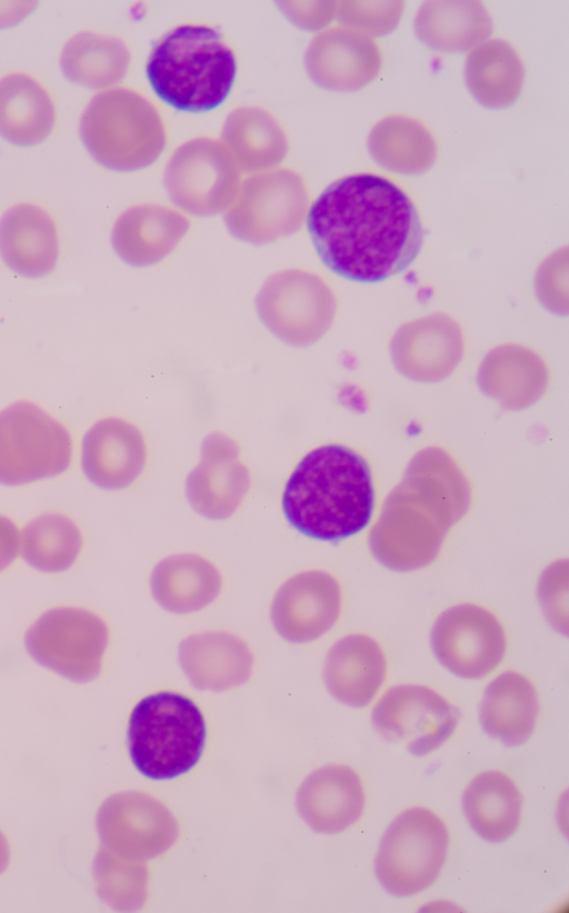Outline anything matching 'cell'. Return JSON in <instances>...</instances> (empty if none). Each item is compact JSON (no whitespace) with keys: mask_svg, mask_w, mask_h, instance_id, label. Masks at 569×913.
Instances as JSON below:
<instances>
[{"mask_svg":"<svg viewBox=\"0 0 569 913\" xmlns=\"http://www.w3.org/2000/svg\"><path fill=\"white\" fill-rule=\"evenodd\" d=\"M34 7V2H0V28L22 20Z\"/></svg>","mask_w":569,"mask_h":913,"instance_id":"484cf974","label":"cell"},{"mask_svg":"<svg viewBox=\"0 0 569 913\" xmlns=\"http://www.w3.org/2000/svg\"><path fill=\"white\" fill-rule=\"evenodd\" d=\"M56 121L48 90L33 77L10 73L0 79V136L17 146L44 140Z\"/></svg>","mask_w":569,"mask_h":913,"instance_id":"44dd1931","label":"cell"},{"mask_svg":"<svg viewBox=\"0 0 569 913\" xmlns=\"http://www.w3.org/2000/svg\"><path fill=\"white\" fill-rule=\"evenodd\" d=\"M72 439L66 427L29 401L0 411V483L23 485L64 472Z\"/></svg>","mask_w":569,"mask_h":913,"instance_id":"52a82bcc","label":"cell"},{"mask_svg":"<svg viewBox=\"0 0 569 913\" xmlns=\"http://www.w3.org/2000/svg\"><path fill=\"white\" fill-rule=\"evenodd\" d=\"M372 723L385 740L405 745L410 753L421 756L451 737L458 725V713L429 687L399 685L377 703Z\"/></svg>","mask_w":569,"mask_h":913,"instance_id":"30bf717a","label":"cell"},{"mask_svg":"<svg viewBox=\"0 0 569 913\" xmlns=\"http://www.w3.org/2000/svg\"><path fill=\"white\" fill-rule=\"evenodd\" d=\"M108 643L107 624L92 612L74 607L44 613L26 635L27 649L37 662L81 682L99 673Z\"/></svg>","mask_w":569,"mask_h":913,"instance_id":"ba28073f","label":"cell"},{"mask_svg":"<svg viewBox=\"0 0 569 913\" xmlns=\"http://www.w3.org/2000/svg\"><path fill=\"white\" fill-rule=\"evenodd\" d=\"M469 489L463 483H403L389 496L371 535L378 558L396 569L428 564L440 549L449 527L465 514Z\"/></svg>","mask_w":569,"mask_h":913,"instance_id":"277c9868","label":"cell"},{"mask_svg":"<svg viewBox=\"0 0 569 913\" xmlns=\"http://www.w3.org/2000/svg\"><path fill=\"white\" fill-rule=\"evenodd\" d=\"M146 462L144 437L137 426L124 419H102L83 438V472L101 488L128 487L141 475Z\"/></svg>","mask_w":569,"mask_h":913,"instance_id":"5bb4252c","label":"cell"},{"mask_svg":"<svg viewBox=\"0 0 569 913\" xmlns=\"http://www.w3.org/2000/svg\"><path fill=\"white\" fill-rule=\"evenodd\" d=\"M387 673L383 652L367 636L351 635L337 642L328 654L325 678L342 703L362 707L380 689Z\"/></svg>","mask_w":569,"mask_h":913,"instance_id":"e0dca14e","label":"cell"},{"mask_svg":"<svg viewBox=\"0 0 569 913\" xmlns=\"http://www.w3.org/2000/svg\"><path fill=\"white\" fill-rule=\"evenodd\" d=\"M179 658L190 681L201 688L220 689L244 682L251 674L253 654L240 636L226 631H204L184 638Z\"/></svg>","mask_w":569,"mask_h":913,"instance_id":"2e32d148","label":"cell"},{"mask_svg":"<svg viewBox=\"0 0 569 913\" xmlns=\"http://www.w3.org/2000/svg\"><path fill=\"white\" fill-rule=\"evenodd\" d=\"M21 537L12 520L0 516V572L7 568L17 557Z\"/></svg>","mask_w":569,"mask_h":913,"instance_id":"d4e9b609","label":"cell"},{"mask_svg":"<svg viewBox=\"0 0 569 913\" xmlns=\"http://www.w3.org/2000/svg\"><path fill=\"white\" fill-rule=\"evenodd\" d=\"M147 79L157 97L184 112H206L229 96L237 75L232 50L207 26L183 24L152 47Z\"/></svg>","mask_w":569,"mask_h":913,"instance_id":"3957f363","label":"cell"},{"mask_svg":"<svg viewBox=\"0 0 569 913\" xmlns=\"http://www.w3.org/2000/svg\"><path fill=\"white\" fill-rule=\"evenodd\" d=\"M150 584L160 606L171 613L189 614L216 601L222 588V577L207 558L182 553L162 559L154 567Z\"/></svg>","mask_w":569,"mask_h":913,"instance_id":"ac0fdd59","label":"cell"},{"mask_svg":"<svg viewBox=\"0 0 569 913\" xmlns=\"http://www.w3.org/2000/svg\"><path fill=\"white\" fill-rule=\"evenodd\" d=\"M250 484V473L240 460L237 444L216 434L206 439L201 460L187 479V496L199 514L224 519L241 506Z\"/></svg>","mask_w":569,"mask_h":913,"instance_id":"4fadbf2b","label":"cell"},{"mask_svg":"<svg viewBox=\"0 0 569 913\" xmlns=\"http://www.w3.org/2000/svg\"><path fill=\"white\" fill-rule=\"evenodd\" d=\"M59 251L56 222L43 208L19 204L0 219V255L16 274L28 278L50 274Z\"/></svg>","mask_w":569,"mask_h":913,"instance_id":"9a60e30c","label":"cell"},{"mask_svg":"<svg viewBox=\"0 0 569 913\" xmlns=\"http://www.w3.org/2000/svg\"><path fill=\"white\" fill-rule=\"evenodd\" d=\"M206 737L200 708L178 693L146 696L130 715L129 754L136 768L151 780H171L193 768Z\"/></svg>","mask_w":569,"mask_h":913,"instance_id":"5b68a950","label":"cell"},{"mask_svg":"<svg viewBox=\"0 0 569 913\" xmlns=\"http://www.w3.org/2000/svg\"><path fill=\"white\" fill-rule=\"evenodd\" d=\"M366 795L358 774L347 766H328L316 772L301 795L302 812L319 832L337 833L353 825L362 815Z\"/></svg>","mask_w":569,"mask_h":913,"instance_id":"d6986e66","label":"cell"},{"mask_svg":"<svg viewBox=\"0 0 569 913\" xmlns=\"http://www.w3.org/2000/svg\"><path fill=\"white\" fill-rule=\"evenodd\" d=\"M341 606L339 583L326 572L307 570L279 588L271 605V621L284 639L308 643L332 628Z\"/></svg>","mask_w":569,"mask_h":913,"instance_id":"7c38bea8","label":"cell"},{"mask_svg":"<svg viewBox=\"0 0 569 913\" xmlns=\"http://www.w3.org/2000/svg\"><path fill=\"white\" fill-rule=\"evenodd\" d=\"M82 539L77 525L59 514L36 518L23 530L21 548L24 559L42 572H62L76 562Z\"/></svg>","mask_w":569,"mask_h":913,"instance_id":"603a6c76","label":"cell"},{"mask_svg":"<svg viewBox=\"0 0 569 913\" xmlns=\"http://www.w3.org/2000/svg\"><path fill=\"white\" fill-rule=\"evenodd\" d=\"M449 832L431 811L411 808L385 833L376 859V874L391 894H418L439 877L449 851Z\"/></svg>","mask_w":569,"mask_h":913,"instance_id":"8992f818","label":"cell"},{"mask_svg":"<svg viewBox=\"0 0 569 913\" xmlns=\"http://www.w3.org/2000/svg\"><path fill=\"white\" fill-rule=\"evenodd\" d=\"M307 230L328 269L362 284L407 270L425 238L407 193L389 179L367 172L330 183L311 205Z\"/></svg>","mask_w":569,"mask_h":913,"instance_id":"6da1fadb","label":"cell"},{"mask_svg":"<svg viewBox=\"0 0 569 913\" xmlns=\"http://www.w3.org/2000/svg\"><path fill=\"white\" fill-rule=\"evenodd\" d=\"M432 644L439 661L466 678H479L493 671L506 651L500 623L473 605H460L445 613L435 625Z\"/></svg>","mask_w":569,"mask_h":913,"instance_id":"8fae6325","label":"cell"},{"mask_svg":"<svg viewBox=\"0 0 569 913\" xmlns=\"http://www.w3.org/2000/svg\"><path fill=\"white\" fill-rule=\"evenodd\" d=\"M262 322L278 338L292 346L317 340L330 324L332 298L315 275L297 269L270 277L257 297Z\"/></svg>","mask_w":569,"mask_h":913,"instance_id":"9c48e42d","label":"cell"},{"mask_svg":"<svg viewBox=\"0 0 569 913\" xmlns=\"http://www.w3.org/2000/svg\"><path fill=\"white\" fill-rule=\"evenodd\" d=\"M375 508L367 460L351 448L330 444L308 453L290 475L282 509L299 533L338 542L365 529Z\"/></svg>","mask_w":569,"mask_h":913,"instance_id":"7a4b0ae2","label":"cell"},{"mask_svg":"<svg viewBox=\"0 0 569 913\" xmlns=\"http://www.w3.org/2000/svg\"><path fill=\"white\" fill-rule=\"evenodd\" d=\"M463 811L473 831L489 842H502L518 828L522 797L512 780L488 771L477 776L463 794Z\"/></svg>","mask_w":569,"mask_h":913,"instance_id":"7402d4cb","label":"cell"},{"mask_svg":"<svg viewBox=\"0 0 569 913\" xmlns=\"http://www.w3.org/2000/svg\"><path fill=\"white\" fill-rule=\"evenodd\" d=\"M111 46L90 32L74 34L61 52L63 73L73 82L96 87L111 77Z\"/></svg>","mask_w":569,"mask_h":913,"instance_id":"cb8c5ba5","label":"cell"},{"mask_svg":"<svg viewBox=\"0 0 569 913\" xmlns=\"http://www.w3.org/2000/svg\"><path fill=\"white\" fill-rule=\"evenodd\" d=\"M479 714L486 733L506 745H520L536 728L537 691L527 677L515 672L503 673L487 687Z\"/></svg>","mask_w":569,"mask_h":913,"instance_id":"ffe728a7","label":"cell"}]
</instances>
